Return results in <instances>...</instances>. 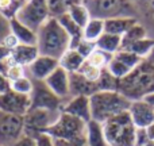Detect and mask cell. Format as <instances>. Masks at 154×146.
Returning a JSON list of instances; mask_svg holds the SVG:
<instances>
[{"label":"cell","mask_w":154,"mask_h":146,"mask_svg":"<svg viewBox=\"0 0 154 146\" xmlns=\"http://www.w3.org/2000/svg\"><path fill=\"white\" fill-rule=\"evenodd\" d=\"M37 48L41 56L60 60L70 49V37L57 18H50L37 31Z\"/></svg>","instance_id":"cell-1"},{"label":"cell","mask_w":154,"mask_h":146,"mask_svg":"<svg viewBox=\"0 0 154 146\" xmlns=\"http://www.w3.org/2000/svg\"><path fill=\"white\" fill-rule=\"evenodd\" d=\"M118 92L128 100H141L147 93L154 92V65L149 60H143L135 69L119 80Z\"/></svg>","instance_id":"cell-2"},{"label":"cell","mask_w":154,"mask_h":146,"mask_svg":"<svg viewBox=\"0 0 154 146\" xmlns=\"http://www.w3.org/2000/svg\"><path fill=\"white\" fill-rule=\"evenodd\" d=\"M87 123L72 115L62 112L53 126L45 131L56 146H87L85 141Z\"/></svg>","instance_id":"cell-3"},{"label":"cell","mask_w":154,"mask_h":146,"mask_svg":"<svg viewBox=\"0 0 154 146\" xmlns=\"http://www.w3.org/2000/svg\"><path fill=\"white\" fill-rule=\"evenodd\" d=\"M92 119L104 123L108 119L128 111L131 100L118 91H99L89 98Z\"/></svg>","instance_id":"cell-4"},{"label":"cell","mask_w":154,"mask_h":146,"mask_svg":"<svg viewBox=\"0 0 154 146\" xmlns=\"http://www.w3.org/2000/svg\"><path fill=\"white\" fill-rule=\"evenodd\" d=\"M91 18L107 20L114 18H138V4L134 0H82Z\"/></svg>","instance_id":"cell-5"},{"label":"cell","mask_w":154,"mask_h":146,"mask_svg":"<svg viewBox=\"0 0 154 146\" xmlns=\"http://www.w3.org/2000/svg\"><path fill=\"white\" fill-rule=\"evenodd\" d=\"M103 130L108 146H135L137 127L134 126L128 111L104 122Z\"/></svg>","instance_id":"cell-6"},{"label":"cell","mask_w":154,"mask_h":146,"mask_svg":"<svg viewBox=\"0 0 154 146\" xmlns=\"http://www.w3.org/2000/svg\"><path fill=\"white\" fill-rule=\"evenodd\" d=\"M50 18L51 15L46 0H26V3L22 5L15 16L16 20L23 23L29 29L34 30L35 33Z\"/></svg>","instance_id":"cell-7"},{"label":"cell","mask_w":154,"mask_h":146,"mask_svg":"<svg viewBox=\"0 0 154 146\" xmlns=\"http://www.w3.org/2000/svg\"><path fill=\"white\" fill-rule=\"evenodd\" d=\"M60 114L61 111L30 108V111L24 115V134L38 137L39 134L45 133L50 126L54 125Z\"/></svg>","instance_id":"cell-8"},{"label":"cell","mask_w":154,"mask_h":146,"mask_svg":"<svg viewBox=\"0 0 154 146\" xmlns=\"http://www.w3.org/2000/svg\"><path fill=\"white\" fill-rule=\"evenodd\" d=\"M24 135V116L0 112V145L14 146Z\"/></svg>","instance_id":"cell-9"},{"label":"cell","mask_w":154,"mask_h":146,"mask_svg":"<svg viewBox=\"0 0 154 146\" xmlns=\"http://www.w3.org/2000/svg\"><path fill=\"white\" fill-rule=\"evenodd\" d=\"M30 99H31V108L49 110V111H61L65 103L51 92L45 81H34V88Z\"/></svg>","instance_id":"cell-10"},{"label":"cell","mask_w":154,"mask_h":146,"mask_svg":"<svg viewBox=\"0 0 154 146\" xmlns=\"http://www.w3.org/2000/svg\"><path fill=\"white\" fill-rule=\"evenodd\" d=\"M31 108L30 96L20 95L10 88L8 91L0 93V112L3 114L24 116Z\"/></svg>","instance_id":"cell-11"},{"label":"cell","mask_w":154,"mask_h":146,"mask_svg":"<svg viewBox=\"0 0 154 146\" xmlns=\"http://www.w3.org/2000/svg\"><path fill=\"white\" fill-rule=\"evenodd\" d=\"M58 67H60L58 60L39 54L26 68V72H27V76L30 79H32L34 81H45Z\"/></svg>","instance_id":"cell-12"},{"label":"cell","mask_w":154,"mask_h":146,"mask_svg":"<svg viewBox=\"0 0 154 146\" xmlns=\"http://www.w3.org/2000/svg\"><path fill=\"white\" fill-rule=\"evenodd\" d=\"M46 85L56 96H58L62 101L70 99V74L61 67H58L48 79L45 80Z\"/></svg>","instance_id":"cell-13"},{"label":"cell","mask_w":154,"mask_h":146,"mask_svg":"<svg viewBox=\"0 0 154 146\" xmlns=\"http://www.w3.org/2000/svg\"><path fill=\"white\" fill-rule=\"evenodd\" d=\"M128 114L137 129H146L154 123V107L147 104L143 99L131 101Z\"/></svg>","instance_id":"cell-14"},{"label":"cell","mask_w":154,"mask_h":146,"mask_svg":"<svg viewBox=\"0 0 154 146\" xmlns=\"http://www.w3.org/2000/svg\"><path fill=\"white\" fill-rule=\"evenodd\" d=\"M62 112L72 115L75 118L84 120L88 123L92 120V114H91V101L89 98L87 96H73V98L68 99L62 106Z\"/></svg>","instance_id":"cell-15"},{"label":"cell","mask_w":154,"mask_h":146,"mask_svg":"<svg viewBox=\"0 0 154 146\" xmlns=\"http://www.w3.org/2000/svg\"><path fill=\"white\" fill-rule=\"evenodd\" d=\"M38 56H39V51H38L37 45H23V43L16 45L10 53L11 61L24 68L29 67Z\"/></svg>","instance_id":"cell-16"},{"label":"cell","mask_w":154,"mask_h":146,"mask_svg":"<svg viewBox=\"0 0 154 146\" xmlns=\"http://www.w3.org/2000/svg\"><path fill=\"white\" fill-rule=\"evenodd\" d=\"M96 92H99L96 82L88 81L80 73H70V98H73V96L91 98Z\"/></svg>","instance_id":"cell-17"},{"label":"cell","mask_w":154,"mask_h":146,"mask_svg":"<svg viewBox=\"0 0 154 146\" xmlns=\"http://www.w3.org/2000/svg\"><path fill=\"white\" fill-rule=\"evenodd\" d=\"M138 18H114V19H107L104 20V30L108 34L115 35H123L131 29L135 23H138Z\"/></svg>","instance_id":"cell-18"},{"label":"cell","mask_w":154,"mask_h":146,"mask_svg":"<svg viewBox=\"0 0 154 146\" xmlns=\"http://www.w3.org/2000/svg\"><path fill=\"white\" fill-rule=\"evenodd\" d=\"M85 141H87V146H108L104 135L103 123H99L93 119L89 120L85 130Z\"/></svg>","instance_id":"cell-19"},{"label":"cell","mask_w":154,"mask_h":146,"mask_svg":"<svg viewBox=\"0 0 154 146\" xmlns=\"http://www.w3.org/2000/svg\"><path fill=\"white\" fill-rule=\"evenodd\" d=\"M11 33H12V35L16 38V41L19 43L37 45V33L34 30L29 29L27 26H24L19 20H16L15 18L11 19Z\"/></svg>","instance_id":"cell-20"},{"label":"cell","mask_w":154,"mask_h":146,"mask_svg":"<svg viewBox=\"0 0 154 146\" xmlns=\"http://www.w3.org/2000/svg\"><path fill=\"white\" fill-rule=\"evenodd\" d=\"M85 58L76 50V49H69L61 58L58 60V64L62 69H65L68 73H77L80 68L84 65Z\"/></svg>","instance_id":"cell-21"},{"label":"cell","mask_w":154,"mask_h":146,"mask_svg":"<svg viewBox=\"0 0 154 146\" xmlns=\"http://www.w3.org/2000/svg\"><path fill=\"white\" fill-rule=\"evenodd\" d=\"M96 48L100 50L106 51V53L114 56L115 53L122 49V37L115 34H108L104 33L97 41H96Z\"/></svg>","instance_id":"cell-22"},{"label":"cell","mask_w":154,"mask_h":146,"mask_svg":"<svg viewBox=\"0 0 154 146\" xmlns=\"http://www.w3.org/2000/svg\"><path fill=\"white\" fill-rule=\"evenodd\" d=\"M147 37H150L147 27L145 24H142L141 22H138L122 37V49L128 48L130 45H133V43L138 42L141 39H145Z\"/></svg>","instance_id":"cell-23"},{"label":"cell","mask_w":154,"mask_h":146,"mask_svg":"<svg viewBox=\"0 0 154 146\" xmlns=\"http://www.w3.org/2000/svg\"><path fill=\"white\" fill-rule=\"evenodd\" d=\"M106 33L104 30V20L99 18H91L87 26L82 29V38L91 42H96L101 35Z\"/></svg>","instance_id":"cell-24"},{"label":"cell","mask_w":154,"mask_h":146,"mask_svg":"<svg viewBox=\"0 0 154 146\" xmlns=\"http://www.w3.org/2000/svg\"><path fill=\"white\" fill-rule=\"evenodd\" d=\"M123 50H128L131 53L137 54L138 57H141L142 60H146V58H149L150 54L154 51V38L147 37L145 39H141L138 42L133 43V45H130L128 48L123 49Z\"/></svg>","instance_id":"cell-25"},{"label":"cell","mask_w":154,"mask_h":146,"mask_svg":"<svg viewBox=\"0 0 154 146\" xmlns=\"http://www.w3.org/2000/svg\"><path fill=\"white\" fill-rule=\"evenodd\" d=\"M68 14H69V16L81 27V29H84V27L87 26L88 22L91 20V14H89V11H88L87 5H85L82 2L77 3V4H73L72 7L68 10Z\"/></svg>","instance_id":"cell-26"},{"label":"cell","mask_w":154,"mask_h":146,"mask_svg":"<svg viewBox=\"0 0 154 146\" xmlns=\"http://www.w3.org/2000/svg\"><path fill=\"white\" fill-rule=\"evenodd\" d=\"M46 2H48V7L51 18H58V16L66 14L68 10L73 4L81 3L82 0H46Z\"/></svg>","instance_id":"cell-27"},{"label":"cell","mask_w":154,"mask_h":146,"mask_svg":"<svg viewBox=\"0 0 154 146\" xmlns=\"http://www.w3.org/2000/svg\"><path fill=\"white\" fill-rule=\"evenodd\" d=\"M10 88L12 91H15V92L20 93V95L30 96L32 92V88H34V81H32V79H30L26 74V76L20 77V79L15 80V81H11Z\"/></svg>","instance_id":"cell-28"},{"label":"cell","mask_w":154,"mask_h":146,"mask_svg":"<svg viewBox=\"0 0 154 146\" xmlns=\"http://www.w3.org/2000/svg\"><path fill=\"white\" fill-rule=\"evenodd\" d=\"M111 58H112L111 54H108V53H106V51L96 48L95 50H93V53L87 58V61L89 62L91 65H93V67L99 68V69H106V68L108 67Z\"/></svg>","instance_id":"cell-29"},{"label":"cell","mask_w":154,"mask_h":146,"mask_svg":"<svg viewBox=\"0 0 154 146\" xmlns=\"http://www.w3.org/2000/svg\"><path fill=\"white\" fill-rule=\"evenodd\" d=\"M97 88L99 91H118V84H119V80L115 79L111 73L106 69L101 70L100 79L97 80Z\"/></svg>","instance_id":"cell-30"},{"label":"cell","mask_w":154,"mask_h":146,"mask_svg":"<svg viewBox=\"0 0 154 146\" xmlns=\"http://www.w3.org/2000/svg\"><path fill=\"white\" fill-rule=\"evenodd\" d=\"M26 0H0V11L8 19H14Z\"/></svg>","instance_id":"cell-31"},{"label":"cell","mask_w":154,"mask_h":146,"mask_svg":"<svg viewBox=\"0 0 154 146\" xmlns=\"http://www.w3.org/2000/svg\"><path fill=\"white\" fill-rule=\"evenodd\" d=\"M114 57L115 58H118L119 61H122L123 64H125L127 68H130L131 70L135 69V68L138 67L142 61H143V60H142L141 57H138L137 54L131 53V51H128V50H123V49L122 50H119L118 53H115Z\"/></svg>","instance_id":"cell-32"},{"label":"cell","mask_w":154,"mask_h":146,"mask_svg":"<svg viewBox=\"0 0 154 146\" xmlns=\"http://www.w3.org/2000/svg\"><path fill=\"white\" fill-rule=\"evenodd\" d=\"M107 70H108V72L111 73L115 79H118V80H122L123 77H126L128 73L131 72L130 68H127L122 61H119L118 58H115L114 56H112V58H111V61H109L108 67H107Z\"/></svg>","instance_id":"cell-33"},{"label":"cell","mask_w":154,"mask_h":146,"mask_svg":"<svg viewBox=\"0 0 154 146\" xmlns=\"http://www.w3.org/2000/svg\"><path fill=\"white\" fill-rule=\"evenodd\" d=\"M101 70H103V69H99V68L93 67V65H91L89 62H88L87 60H85L84 65H82V67L80 68V70H79L77 73H80L82 77H85V79H87L88 81L97 82V80L100 79Z\"/></svg>","instance_id":"cell-34"},{"label":"cell","mask_w":154,"mask_h":146,"mask_svg":"<svg viewBox=\"0 0 154 146\" xmlns=\"http://www.w3.org/2000/svg\"><path fill=\"white\" fill-rule=\"evenodd\" d=\"M75 49L81 54L82 57H84L85 60H87L88 57L93 53V50L96 49V42H91V41H87V39L82 38V39L76 45Z\"/></svg>","instance_id":"cell-35"},{"label":"cell","mask_w":154,"mask_h":146,"mask_svg":"<svg viewBox=\"0 0 154 146\" xmlns=\"http://www.w3.org/2000/svg\"><path fill=\"white\" fill-rule=\"evenodd\" d=\"M8 35H11V19L0 11V45H3Z\"/></svg>","instance_id":"cell-36"},{"label":"cell","mask_w":154,"mask_h":146,"mask_svg":"<svg viewBox=\"0 0 154 146\" xmlns=\"http://www.w3.org/2000/svg\"><path fill=\"white\" fill-rule=\"evenodd\" d=\"M150 144L149 135L146 133V129H137L135 133V146H145Z\"/></svg>","instance_id":"cell-37"},{"label":"cell","mask_w":154,"mask_h":146,"mask_svg":"<svg viewBox=\"0 0 154 146\" xmlns=\"http://www.w3.org/2000/svg\"><path fill=\"white\" fill-rule=\"evenodd\" d=\"M14 146H38L37 145V137L24 134V135H22L20 138L16 141V144Z\"/></svg>","instance_id":"cell-38"},{"label":"cell","mask_w":154,"mask_h":146,"mask_svg":"<svg viewBox=\"0 0 154 146\" xmlns=\"http://www.w3.org/2000/svg\"><path fill=\"white\" fill-rule=\"evenodd\" d=\"M37 145L38 146H56L54 141L46 133H42L37 137Z\"/></svg>","instance_id":"cell-39"},{"label":"cell","mask_w":154,"mask_h":146,"mask_svg":"<svg viewBox=\"0 0 154 146\" xmlns=\"http://www.w3.org/2000/svg\"><path fill=\"white\" fill-rule=\"evenodd\" d=\"M138 4H143L147 15L154 20V0H138Z\"/></svg>","instance_id":"cell-40"},{"label":"cell","mask_w":154,"mask_h":146,"mask_svg":"<svg viewBox=\"0 0 154 146\" xmlns=\"http://www.w3.org/2000/svg\"><path fill=\"white\" fill-rule=\"evenodd\" d=\"M10 89V81L3 73H0V93Z\"/></svg>","instance_id":"cell-41"},{"label":"cell","mask_w":154,"mask_h":146,"mask_svg":"<svg viewBox=\"0 0 154 146\" xmlns=\"http://www.w3.org/2000/svg\"><path fill=\"white\" fill-rule=\"evenodd\" d=\"M143 100L146 101L147 104H150V106H152V107H154V92L147 93V95L143 98Z\"/></svg>","instance_id":"cell-42"},{"label":"cell","mask_w":154,"mask_h":146,"mask_svg":"<svg viewBox=\"0 0 154 146\" xmlns=\"http://www.w3.org/2000/svg\"><path fill=\"white\" fill-rule=\"evenodd\" d=\"M146 133H147V135H149L150 142H154V123L150 125L149 127H146Z\"/></svg>","instance_id":"cell-43"},{"label":"cell","mask_w":154,"mask_h":146,"mask_svg":"<svg viewBox=\"0 0 154 146\" xmlns=\"http://www.w3.org/2000/svg\"><path fill=\"white\" fill-rule=\"evenodd\" d=\"M147 60H149V61H150V62H152V64L154 65V51H153L152 54H150V57H149V58H147Z\"/></svg>","instance_id":"cell-44"},{"label":"cell","mask_w":154,"mask_h":146,"mask_svg":"<svg viewBox=\"0 0 154 146\" xmlns=\"http://www.w3.org/2000/svg\"><path fill=\"white\" fill-rule=\"evenodd\" d=\"M145 146H154V142H150V144H147V145H145Z\"/></svg>","instance_id":"cell-45"},{"label":"cell","mask_w":154,"mask_h":146,"mask_svg":"<svg viewBox=\"0 0 154 146\" xmlns=\"http://www.w3.org/2000/svg\"><path fill=\"white\" fill-rule=\"evenodd\" d=\"M134 2H135V3H138V0H134Z\"/></svg>","instance_id":"cell-46"},{"label":"cell","mask_w":154,"mask_h":146,"mask_svg":"<svg viewBox=\"0 0 154 146\" xmlns=\"http://www.w3.org/2000/svg\"><path fill=\"white\" fill-rule=\"evenodd\" d=\"M0 146H2V145H0Z\"/></svg>","instance_id":"cell-47"}]
</instances>
